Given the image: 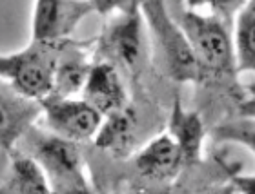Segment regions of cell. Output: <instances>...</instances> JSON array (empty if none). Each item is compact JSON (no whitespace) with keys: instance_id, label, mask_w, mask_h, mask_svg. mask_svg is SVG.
I'll use <instances>...</instances> for the list:
<instances>
[{"instance_id":"ba28073f","label":"cell","mask_w":255,"mask_h":194,"mask_svg":"<svg viewBox=\"0 0 255 194\" xmlns=\"http://www.w3.org/2000/svg\"><path fill=\"white\" fill-rule=\"evenodd\" d=\"M90 13H93L90 0H35L31 38L60 40L71 37Z\"/></svg>"},{"instance_id":"9a60e30c","label":"cell","mask_w":255,"mask_h":194,"mask_svg":"<svg viewBox=\"0 0 255 194\" xmlns=\"http://www.w3.org/2000/svg\"><path fill=\"white\" fill-rule=\"evenodd\" d=\"M235 51L241 71H255V0H248L237 13Z\"/></svg>"},{"instance_id":"6da1fadb","label":"cell","mask_w":255,"mask_h":194,"mask_svg":"<svg viewBox=\"0 0 255 194\" xmlns=\"http://www.w3.org/2000/svg\"><path fill=\"white\" fill-rule=\"evenodd\" d=\"M15 149L37 160L48 178L51 193L69 194L90 191L80 143L51 131H42L35 124L20 138Z\"/></svg>"},{"instance_id":"30bf717a","label":"cell","mask_w":255,"mask_h":194,"mask_svg":"<svg viewBox=\"0 0 255 194\" xmlns=\"http://www.w3.org/2000/svg\"><path fill=\"white\" fill-rule=\"evenodd\" d=\"M80 95L102 116L112 115L128 104L123 74L113 64L104 60H93Z\"/></svg>"},{"instance_id":"8992f818","label":"cell","mask_w":255,"mask_h":194,"mask_svg":"<svg viewBox=\"0 0 255 194\" xmlns=\"http://www.w3.org/2000/svg\"><path fill=\"white\" fill-rule=\"evenodd\" d=\"M40 105L49 131L77 143L93 140L104 118L86 100L73 96L48 95L40 98Z\"/></svg>"},{"instance_id":"5bb4252c","label":"cell","mask_w":255,"mask_h":194,"mask_svg":"<svg viewBox=\"0 0 255 194\" xmlns=\"http://www.w3.org/2000/svg\"><path fill=\"white\" fill-rule=\"evenodd\" d=\"M170 136L175 140V143L181 149L184 167L195 163L201 158L202 138H204V126H202L201 116L186 111L177 100L173 104L170 116Z\"/></svg>"},{"instance_id":"d6986e66","label":"cell","mask_w":255,"mask_h":194,"mask_svg":"<svg viewBox=\"0 0 255 194\" xmlns=\"http://www.w3.org/2000/svg\"><path fill=\"white\" fill-rule=\"evenodd\" d=\"M239 185L245 191H255V178H239Z\"/></svg>"},{"instance_id":"8fae6325","label":"cell","mask_w":255,"mask_h":194,"mask_svg":"<svg viewBox=\"0 0 255 194\" xmlns=\"http://www.w3.org/2000/svg\"><path fill=\"white\" fill-rule=\"evenodd\" d=\"M93 140L97 149L108 152L115 160L129 156L138 140L137 107L128 102L119 111L104 116Z\"/></svg>"},{"instance_id":"2e32d148","label":"cell","mask_w":255,"mask_h":194,"mask_svg":"<svg viewBox=\"0 0 255 194\" xmlns=\"http://www.w3.org/2000/svg\"><path fill=\"white\" fill-rule=\"evenodd\" d=\"M248 0H184V5L190 7V9H199V7H208L210 13L213 16H217L224 24H232V18H234L243 5L246 4Z\"/></svg>"},{"instance_id":"5b68a950","label":"cell","mask_w":255,"mask_h":194,"mask_svg":"<svg viewBox=\"0 0 255 194\" xmlns=\"http://www.w3.org/2000/svg\"><path fill=\"white\" fill-rule=\"evenodd\" d=\"M69 38V37H68ZM64 38L35 40L15 55H0V78L7 80L18 93L40 100L53 87L57 58Z\"/></svg>"},{"instance_id":"52a82bcc","label":"cell","mask_w":255,"mask_h":194,"mask_svg":"<svg viewBox=\"0 0 255 194\" xmlns=\"http://www.w3.org/2000/svg\"><path fill=\"white\" fill-rule=\"evenodd\" d=\"M40 116V100L22 95L7 80L0 78V151L5 154L15 151L20 138Z\"/></svg>"},{"instance_id":"9c48e42d","label":"cell","mask_w":255,"mask_h":194,"mask_svg":"<svg viewBox=\"0 0 255 194\" xmlns=\"http://www.w3.org/2000/svg\"><path fill=\"white\" fill-rule=\"evenodd\" d=\"M138 178L149 184H168L184 169L181 149L170 134L153 138L133 158Z\"/></svg>"},{"instance_id":"7a4b0ae2","label":"cell","mask_w":255,"mask_h":194,"mask_svg":"<svg viewBox=\"0 0 255 194\" xmlns=\"http://www.w3.org/2000/svg\"><path fill=\"white\" fill-rule=\"evenodd\" d=\"M168 9L190 40L199 62L201 78L206 74L224 76L234 71L235 55L228 24L213 15H199L197 11L184 7L181 0H175V5L168 4Z\"/></svg>"},{"instance_id":"277c9868","label":"cell","mask_w":255,"mask_h":194,"mask_svg":"<svg viewBox=\"0 0 255 194\" xmlns=\"http://www.w3.org/2000/svg\"><path fill=\"white\" fill-rule=\"evenodd\" d=\"M148 27L144 22L140 4L117 13L99 37L95 60L113 64L121 73H128L135 82L148 58Z\"/></svg>"},{"instance_id":"4fadbf2b","label":"cell","mask_w":255,"mask_h":194,"mask_svg":"<svg viewBox=\"0 0 255 194\" xmlns=\"http://www.w3.org/2000/svg\"><path fill=\"white\" fill-rule=\"evenodd\" d=\"M0 193H51V189L37 160L15 149L7 154V167L0 178Z\"/></svg>"},{"instance_id":"7c38bea8","label":"cell","mask_w":255,"mask_h":194,"mask_svg":"<svg viewBox=\"0 0 255 194\" xmlns=\"http://www.w3.org/2000/svg\"><path fill=\"white\" fill-rule=\"evenodd\" d=\"M91 64L93 62H90L88 58V44L77 42L71 37L64 38L55 65L53 87L49 95L73 96L80 93L90 74Z\"/></svg>"},{"instance_id":"3957f363","label":"cell","mask_w":255,"mask_h":194,"mask_svg":"<svg viewBox=\"0 0 255 194\" xmlns=\"http://www.w3.org/2000/svg\"><path fill=\"white\" fill-rule=\"evenodd\" d=\"M148 37L155 53L175 82H199L201 71L191 44L177 20L171 16L166 0H140Z\"/></svg>"},{"instance_id":"ac0fdd59","label":"cell","mask_w":255,"mask_h":194,"mask_svg":"<svg viewBox=\"0 0 255 194\" xmlns=\"http://www.w3.org/2000/svg\"><path fill=\"white\" fill-rule=\"evenodd\" d=\"M223 132L226 134V138L250 147L255 152V127H235V129H226Z\"/></svg>"},{"instance_id":"e0dca14e","label":"cell","mask_w":255,"mask_h":194,"mask_svg":"<svg viewBox=\"0 0 255 194\" xmlns=\"http://www.w3.org/2000/svg\"><path fill=\"white\" fill-rule=\"evenodd\" d=\"M90 2L93 5V11H97L102 16L113 15V13H124V11L140 4V0H90Z\"/></svg>"}]
</instances>
